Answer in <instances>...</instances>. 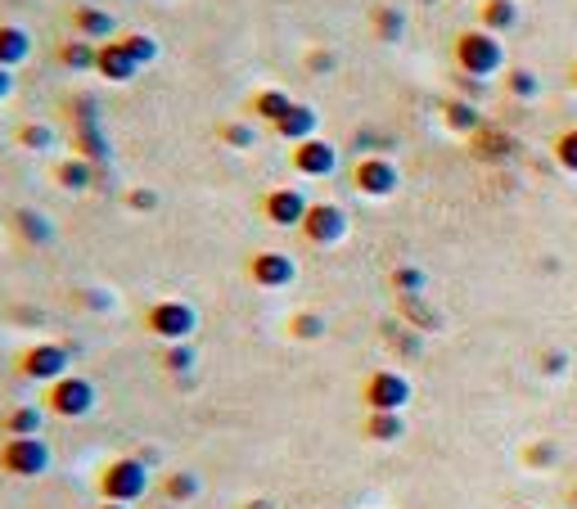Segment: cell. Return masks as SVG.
<instances>
[{
  "instance_id": "1",
  "label": "cell",
  "mask_w": 577,
  "mask_h": 509,
  "mask_svg": "<svg viewBox=\"0 0 577 509\" xmlns=\"http://www.w3.org/2000/svg\"><path fill=\"white\" fill-rule=\"evenodd\" d=\"M95 491H100V500L135 505L144 491H150V469H144V460H135V455H118V460H109V465L100 469Z\"/></svg>"
},
{
  "instance_id": "2",
  "label": "cell",
  "mask_w": 577,
  "mask_h": 509,
  "mask_svg": "<svg viewBox=\"0 0 577 509\" xmlns=\"http://www.w3.org/2000/svg\"><path fill=\"white\" fill-rule=\"evenodd\" d=\"M195 330H199V311L181 298H163L154 307H144V334L159 343H189Z\"/></svg>"
},
{
  "instance_id": "3",
  "label": "cell",
  "mask_w": 577,
  "mask_h": 509,
  "mask_svg": "<svg viewBox=\"0 0 577 509\" xmlns=\"http://www.w3.org/2000/svg\"><path fill=\"white\" fill-rule=\"evenodd\" d=\"M19 379H32V384H55L64 375H73V352L64 343H28L14 361Z\"/></svg>"
},
{
  "instance_id": "4",
  "label": "cell",
  "mask_w": 577,
  "mask_h": 509,
  "mask_svg": "<svg viewBox=\"0 0 577 509\" xmlns=\"http://www.w3.org/2000/svg\"><path fill=\"white\" fill-rule=\"evenodd\" d=\"M51 469V446L41 438H6L0 442V474L10 478H41Z\"/></svg>"
},
{
  "instance_id": "5",
  "label": "cell",
  "mask_w": 577,
  "mask_h": 509,
  "mask_svg": "<svg viewBox=\"0 0 577 509\" xmlns=\"http://www.w3.org/2000/svg\"><path fill=\"white\" fill-rule=\"evenodd\" d=\"M45 410L59 414V420H81L95 410V384L81 375H64L55 384H45Z\"/></svg>"
},
{
  "instance_id": "6",
  "label": "cell",
  "mask_w": 577,
  "mask_h": 509,
  "mask_svg": "<svg viewBox=\"0 0 577 509\" xmlns=\"http://www.w3.org/2000/svg\"><path fill=\"white\" fill-rule=\"evenodd\" d=\"M244 275L258 289H288L294 285V275H298V262L288 253H280V248H258V253H249Z\"/></svg>"
},
{
  "instance_id": "7",
  "label": "cell",
  "mask_w": 577,
  "mask_h": 509,
  "mask_svg": "<svg viewBox=\"0 0 577 509\" xmlns=\"http://www.w3.org/2000/svg\"><path fill=\"white\" fill-rule=\"evenodd\" d=\"M307 208H312V199H307L303 190H294V185H271V190H262V199H258L262 221H271V225H280V230L303 225Z\"/></svg>"
},
{
  "instance_id": "8",
  "label": "cell",
  "mask_w": 577,
  "mask_h": 509,
  "mask_svg": "<svg viewBox=\"0 0 577 509\" xmlns=\"http://www.w3.org/2000/svg\"><path fill=\"white\" fill-rule=\"evenodd\" d=\"M303 240L316 244V248H329V244H339L348 235V217L339 203H312L307 217H303Z\"/></svg>"
},
{
  "instance_id": "9",
  "label": "cell",
  "mask_w": 577,
  "mask_h": 509,
  "mask_svg": "<svg viewBox=\"0 0 577 509\" xmlns=\"http://www.w3.org/2000/svg\"><path fill=\"white\" fill-rule=\"evenodd\" d=\"M288 167H294L298 176H334V167H339V154H334V145L325 141V135H312V141H298L288 145Z\"/></svg>"
},
{
  "instance_id": "10",
  "label": "cell",
  "mask_w": 577,
  "mask_h": 509,
  "mask_svg": "<svg viewBox=\"0 0 577 509\" xmlns=\"http://www.w3.org/2000/svg\"><path fill=\"white\" fill-rule=\"evenodd\" d=\"M68 27H73V36L95 41V45H105V41H113V36L122 32L118 19H113L105 5H73V10H68Z\"/></svg>"
},
{
  "instance_id": "11",
  "label": "cell",
  "mask_w": 577,
  "mask_h": 509,
  "mask_svg": "<svg viewBox=\"0 0 577 509\" xmlns=\"http://www.w3.org/2000/svg\"><path fill=\"white\" fill-rule=\"evenodd\" d=\"M95 73H100L109 86H127V81H135L144 68L135 64V55L127 51V45L113 36V41L100 45V55H95Z\"/></svg>"
},
{
  "instance_id": "12",
  "label": "cell",
  "mask_w": 577,
  "mask_h": 509,
  "mask_svg": "<svg viewBox=\"0 0 577 509\" xmlns=\"http://www.w3.org/2000/svg\"><path fill=\"white\" fill-rule=\"evenodd\" d=\"M10 230L19 235V244H32V248H51L55 244V221L36 212V208H14L10 212Z\"/></svg>"
},
{
  "instance_id": "13",
  "label": "cell",
  "mask_w": 577,
  "mask_h": 509,
  "mask_svg": "<svg viewBox=\"0 0 577 509\" xmlns=\"http://www.w3.org/2000/svg\"><path fill=\"white\" fill-rule=\"evenodd\" d=\"M352 185H357L361 195H370V199H383V195H393L398 171L383 163V158H361L357 171H352Z\"/></svg>"
},
{
  "instance_id": "14",
  "label": "cell",
  "mask_w": 577,
  "mask_h": 509,
  "mask_svg": "<svg viewBox=\"0 0 577 509\" xmlns=\"http://www.w3.org/2000/svg\"><path fill=\"white\" fill-rule=\"evenodd\" d=\"M55 185L59 190H68V195H86L95 180H100V171H95V163L86 158V154H73V158H64V163H55Z\"/></svg>"
},
{
  "instance_id": "15",
  "label": "cell",
  "mask_w": 577,
  "mask_h": 509,
  "mask_svg": "<svg viewBox=\"0 0 577 509\" xmlns=\"http://www.w3.org/2000/svg\"><path fill=\"white\" fill-rule=\"evenodd\" d=\"M288 109H294V100L284 96V90H275V86H262V90H253L249 96V104H244V113L253 118V122H262V126H275Z\"/></svg>"
},
{
  "instance_id": "16",
  "label": "cell",
  "mask_w": 577,
  "mask_h": 509,
  "mask_svg": "<svg viewBox=\"0 0 577 509\" xmlns=\"http://www.w3.org/2000/svg\"><path fill=\"white\" fill-rule=\"evenodd\" d=\"M316 126H320V118H316V109H307V104H298L294 100V109H288L271 131L280 135V141H288V145H298V141H312L316 135Z\"/></svg>"
},
{
  "instance_id": "17",
  "label": "cell",
  "mask_w": 577,
  "mask_h": 509,
  "mask_svg": "<svg viewBox=\"0 0 577 509\" xmlns=\"http://www.w3.org/2000/svg\"><path fill=\"white\" fill-rule=\"evenodd\" d=\"M32 59V32L19 23H0V68H19Z\"/></svg>"
},
{
  "instance_id": "18",
  "label": "cell",
  "mask_w": 577,
  "mask_h": 509,
  "mask_svg": "<svg viewBox=\"0 0 577 509\" xmlns=\"http://www.w3.org/2000/svg\"><path fill=\"white\" fill-rule=\"evenodd\" d=\"M95 55H100V45H95V41L68 36V41H59L55 64H59V68H68V73H95Z\"/></svg>"
},
{
  "instance_id": "19",
  "label": "cell",
  "mask_w": 577,
  "mask_h": 509,
  "mask_svg": "<svg viewBox=\"0 0 577 509\" xmlns=\"http://www.w3.org/2000/svg\"><path fill=\"white\" fill-rule=\"evenodd\" d=\"M213 135H217V145L244 154V150L258 145V122H253V118H226V122L213 126Z\"/></svg>"
},
{
  "instance_id": "20",
  "label": "cell",
  "mask_w": 577,
  "mask_h": 509,
  "mask_svg": "<svg viewBox=\"0 0 577 509\" xmlns=\"http://www.w3.org/2000/svg\"><path fill=\"white\" fill-rule=\"evenodd\" d=\"M0 433L6 438H41V410L36 406H14L0 414Z\"/></svg>"
},
{
  "instance_id": "21",
  "label": "cell",
  "mask_w": 577,
  "mask_h": 509,
  "mask_svg": "<svg viewBox=\"0 0 577 509\" xmlns=\"http://www.w3.org/2000/svg\"><path fill=\"white\" fill-rule=\"evenodd\" d=\"M118 41H122L127 51L135 55V64H140V68H150V64H159V55H163V45H159V36H154V32H144V27H127V32H118Z\"/></svg>"
},
{
  "instance_id": "22",
  "label": "cell",
  "mask_w": 577,
  "mask_h": 509,
  "mask_svg": "<svg viewBox=\"0 0 577 509\" xmlns=\"http://www.w3.org/2000/svg\"><path fill=\"white\" fill-rule=\"evenodd\" d=\"M366 397H370L379 410H389V406H398V401L406 397V388H402V379H393V375H374L370 388H366Z\"/></svg>"
},
{
  "instance_id": "23",
  "label": "cell",
  "mask_w": 577,
  "mask_h": 509,
  "mask_svg": "<svg viewBox=\"0 0 577 509\" xmlns=\"http://www.w3.org/2000/svg\"><path fill=\"white\" fill-rule=\"evenodd\" d=\"M14 141H19V150H28V154H45V150L55 145V131L45 126V122H23Z\"/></svg>"
},
{
  "instance_id": "24",
  "label": "cell",
  "mask_w": 577,
  "mask_h": 509,
  "mask_svg": "<svg viewBox=\"0 0 577 509\" xmlns=\"http://www.w3.org/2000/svg\"><path fill=\"white\" fill-rule=\"evenodd\" d=\"M195 347L189 343H163V369H172V375H185V369H195Z\"/></svg>"
},
{
  "instance_id": "25",
  "label": "cell",
  "mask_w": 577,
  "mask_h": 509,
  "mask_svg": "<svg viewBox=\"0 0 577 509\" xmlns=\"http://www.w3.org/2000/svg\"><path fill=\"white\" fill-rule=\"evenodd\" d=\"M163 496L176 500V505H181V500H195V496H199V478H195V474H167V478H163Z\"/></svg>"
},
{
  "instance_id": "26",
  "label": "cell",
  "mask_w": 577,
  "mask_h": 509,
  "mask_svg": "<svg viewBox=\"0 0 577 509\" xmlns=\"http://www.w3.org/2000/svg\"><path fill=\"white\" fill-rule=\"evenodd\" d=\"M320 330H325V320L316 311H294V316H288V334H294V339H316Z\"/></svg>"
},
{
  "instance_id": "27",
  "label": "cell",
  "mask_w": 577,
  "mask_h": 509,
  "mask_svg": "<svg viewBox=\"0 0 577 509\" xmlns=\"http://www.w3.org/2000/svg\"><path fill=\"white\" fill-rule=\"evenodd\" d=\"M370 23H374V32H379L383 41H398V36H402V14H398V10H389V5L374 10V14H370Z\"/></svg>"
},
{
  "instance_id": "28",
  "label": "cell",
  "mask_w": 577,
  "mask_h": 509,
  "mask_svg": "<svg viewBox=\"0 0 577 509\" xmlns=\"http://www.w3.org/2000/svg\"><path fill=\"white\" fill-rule=\"evenodd\" d=\"M127 203H131V212H154V208H159V195H154V190H131Z\"/></svg>"
},
{
  "instance_id": "29",
  "label": "cell",
  "mask_w": 577,
  "mask_h": 509,
  "mask_svg": "<svg viewBox=\"0 0 577 509\" xmlns=\"http://www.w3.org/2000/svg\"><path fill=\"white\" fill-rule=\"evenodd\" d=\"M10 96H14V73L0 68V100H10Z\"/></svg>"
},
{
  "instance_id": "30",
  "label": "cell",
  "mask_w": 577,
  "mask_h": 509,
  "mask_svg": "<svg viewBox=\"0 0 577 509\" xmlns=\"http://www.w3.org/2000/svg\"><path fill=\"white\" fill-rule=\"evenodd\" d=\"M329 68H334L329 55H312V73H329Z\"/></svg>"
},
{
  "instance_id": "31",
  "label": "cell",
  "mask_w": 577,
  "mask_h": 509,
  "mask_svg": "<svg viewBox=\"0 0 577 509\" xmlns=\"http://www.w3.org/2000/svg\"><path fill=\"white\" fill-rule=\"evenodd\" d=\"M100 509H131V505H118V500H100Z\"/></svg>"
}]
</instances>
